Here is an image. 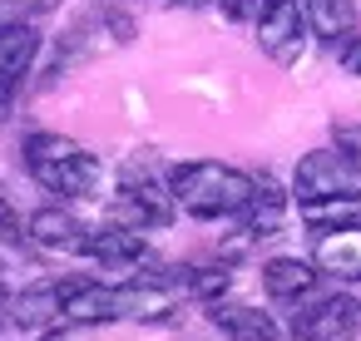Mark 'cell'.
Segmentation results:
<instances>
[{"mask_svg":"<svg viewBox=\"0 0 361 341\" xmlns=\"http://www.w3.org/2000/svg\"><path fill=\"white\" fill-rule=\"evenodd\" d=\"M35 55H40V35L30 30V20H6L0 25V114L11 109L20 80L35 65Z\"/></svg>","mask_w":361,"mask_h":341,"instance_id":"52a82bcc","label":"cell"},{"mask_svg":"<svg viewBox=\"0 0 361 341\" xmlns=\"http://www.w3.org/2000/svg\"><path fill=\"white\" fill-rule=\"evenodd\" d=\"M25 232L35 247H50V252H85V237H90L80 228V218H70L65 208H35Z\"/></svg>","mask_w":361,"mask_h":341,"instance_id":"7c38bea8","label":"cell"},{"mask_svg":"<svg viewBox=\"0 0 361 341\" xmlns=\"http://www.w3.org/2000/svg\"><path fill=\"white\" fill-rule=\"evenodd\" d=\"M208 321H213L223 336H233V341H282V326H277V321H272V311H262V306L213 302Z\"/></svg>","mask_w":361,"mask_h":341,"instance_id":"30bf717a","label":"cell"},{"mask_svg":"<svg viewBox=\"0 0 361 341\" xmlns=\"http://www.w3.org/2000/svg\"><path fill=\"white\" fill-rule=\"evenodd\" d=\"M312 262H317L322 272H336V277H361V223L317 232Z\"/></svg>","mask_w":361,"mask_h":341,"instance_id":"8fae6325","label":"cell"},{"mask_svg":"<svg viewBox=\"0 0 361 341\" xmlns=\"http://www.w3.org/2000/svg\"><path fill=\"white\" fill-rule=\"evenodd\" d=\"M50 11H55V0H0V20H35Z\"/></svg>","mask_w":361,"mask_h":341,"instance_id":"44dd1931","label":"cell"},{"mask_svg":"<svg viewBox=\"0 0 361 341\" xmlns=\"http://www.w3.org/2000/svg\"><path fill=\"white\" fill-rule=\"evenodd\" d=\"M336 149L361 168V129H356V124H336Z\"/></svg>","mask_w":361,"mask_h":341,"instance_id":"7402d4cb","label":"cell"},{"mask_svg":"<svg viewBox=\"0 0 361 341\" xmlns=\"http://www.w3.org/2000/svg\"><path fill=\"white\" fill-rule=\"evenodd\" d=\"M40 341H70V336H65V331H45Z\"/></svg>","mask_w":361,"mask_h":341,"instance_id":"484cf974","label":"cell"},{"mask_svg":"<svg viewBox=\"0 0 361 341\" xmlns=\"http://www.w3.org/2000/svg\"><path fill=\"white\" fill-rule=\"evenodd\" d=\"M6 321H11V297L0 292V326H6Z\"/></svg>","mask_w":361,"mask_h":341,"instance_id":"d4e9b609","label":"cell"},{"mask_svg":"<svg viewBox=\"0 0 361 341\" xmlns=\"http://www.w3.org/2000/svg\"><path fill=\"white\" fill-rule=\"evenodd\" d=\"M169 188H173L178 208L188 218L208 223V218H238L247 208L257 178H247V173H238V168H228L218 159H198V163H178L169 173Z\"/></svg>","mask_w":361,"mask_h":341,"instance_id":"6da1fadb","label":"cell"},{"mask_svg":"<svg viewBox=\"0 0 361 341\" xmlns=\"http://www.w3.org/2000/svg\"><path fill=\"white\" fill-rule=\"evenodd\" d=\"M85 252H90L99 267H109V272H129V267L149 262V242H144V232L129 228V223L94 228V232L85 237Z\"/></svg>","mask_w":361,"mask_h":341,"instance_id":"9c48e42d","label":"cell"},{"mask_svg":"<svg viewBox=\"0 0 361 341\" xmlns=\"http://www.w3.org/2000/svg\"><path fill=\"white\" fill-rule=\"evenodd\" d=\"M302 218L312 232H326V228H346L361 218V198H322V203H302Z\"/></svg>","mask_w":361,"mask_h":341,"instance_id":"ac0fdd59","label":"cell"},{"mask_svg":"<svg viewBox=\"0 0 361 341\" xmlns=\"http://www.w3.org/2000/svg\"><path fill=\"white\" fill-rule=\"evenodd\" d=\"M0 242H11V247H25V242H30V232H25L20 213H16V208H11V198H6V188H0Z\"/></svg>","mask_w":361,"mask_h":341,"instance_id":"ffe728a7","label":"cell"},{"mask_svg":"<svg viewBox=\"0 0 361 341\" xmlns=\"http://www.w3.org/2000/svg\"><path fill=\"white\" fill-rule=\"evenodd\" d=\"M297 203H322V198H361V168L341 149H317L302 154L297 178H292Z\"/></svg>","mask_w":361,"mask_h":341,"instance_id":"3957f363","label":"cell"},{"mask_svg":"<svg viewBox=\"0 0 361 341\" xmlns=\"http://www.w3.org/2000/svg\"><path fill=\"white\" fill-rule=\"evenodd\" d=\"M60 297H65V321H75V326H99V321H119L124 316L119 287H99V282L70 277V282H60Z\"/></svg>","mask_w":361,"mask_h":341,"instance_id":"ba28073f","label":"cell"},{"mask_svg":"<svg viewBox=\"0 0 361 341\" xmlns=\"http://www.w3.org/2000/svg\"><path fill=\"white\" fill-rule=\"evenodd\" d=\"M218 6H223L228 20H252V16L262 11V0H218Z\"/></svg>","mask_w":361,"mask_h":341,"instance_id":"603a6c76","label":"cell"},{"mask_svg":"<svg viewBox=\"0 0 361 341\" xmlns=\"http://www.w3.org/2000/svg\"><path fill=\"white\" fill-rule=\"evenodd\" d=\"M282 213H287V193L272 178H257V188H252V198H247V208L238 218H243V232L247 237H267V232L282 228Z\"/></svg>","mask_w":361,"mask_h":341,"instance_id":"9a60e30c","label":"cell"},{"mask_svg":"<svg viewBox=\"0 0 361 341\" xmlns=\"http://www.w3.org/2000/svg\"><path fill=\"white\" fill-rule=\"evenodd\" d=\"M119 302H124V316H134V321H164V316H173V306H178L173 287H169V282H154V277L124 282V287H119Z\"/></svg>","mask_w":361,"mask_h":341,"instance_id":"5bb4252c","label":"cell"},{"mask_svg":"<svg viewBox=\"0 0 361 341\" xmlns=\"http://www.w3.org/2000/svg\"><path fill=\"white\" fill-rule=\"evenodd\" d=\"M356 326H361V306L351 297H322L292 316L297 341H351Z\"/></svg>","mask_w":361,"mask_h":341,"instance_id":"5b68a950","label":"cell"},{"mask_svg":"<svg viewBox=\"0 0 361 341\" xmlns=\"http://www.w3.org/2000/svg\"><path fill=\"white\" fill-rule=\"evenodd\" d=\"M228 287H233V272H228V267H193V272H188V292H193L198 302H218Z\"/></svg>","mask_w":361,"mask_h":341,"instance_id":"d6986e66","label":"cell"},{"mask_svg":"<svg viewBox=\"0 0 361 341\" xmlns=\"http://www.w3.org/2000/svg\"><path fill=\"white\" fill-rule=\"evenodd\" d=\"M25 168L40 188L65 193V198H94L104 188V163L65 134H30L25 139Z\"/></svg>","mask_w":361,"mask_h":341,"instance_id":"7a4b0ae2","label":"cell"},{"mask_svg":"<svg viewBox=\"0 0 361 341\" xmlns=\"http://www.w3.org/2000/svg\"><path fill=\"white\" fill-rule=\"evenodd\" d=\"M257 45L277 60V65H297L302 45H307V16L297 0H262L257 11Z\"/></svg>","mask_w":361,"mask_h":341,"instance_id":"277c9868","label":"cell"},{"mask_svg":"<svg viewBox=\"0 0 361 341\" xmlns=\"http://www.w3.org/2000/svg\"><path fill=\"white\" fill-rule=\"evenodd\" d=\"M119 208H124V218H129L134 228H169L178 198H173V188H159L149 173L129 168L124 183H119Z\"/></svg>","mask_w":361,"mask_h":341,"instance_id":"8992f818","label":"cell"},{"mask_svg":"<svg viewBox=\"0 0 361 341\" xmlns=\"http://www.w3.org/2000/svg\"><path fill=\"white\" fill-rule=\"evenodd\" d=\"M55 316H65V297H60V282H40V287H25L16 302H11V321L25 326V331H40L50 326Z\"/></svg>","mask_w":361,"mask_h":341,"instance_id":"2e32d148","label":"cell"},{"mask_svg":"<svg viewBox=\"0 0 361 341\" xmlns=\"http://www.w3.org/2000/svg\"><path fill=\"white\" fill-rule=\"evenodd\" d=\"M262 287H267L272 302H297V297H307V292L317 287V272H312V262H302V257H272V262L262 267Z\"/></svg>","mask_w":361,"mask_h":341,"instance_id":"e0dca14e","label":"cell"},{"mask_svg":"<svg viewBox=\"0 0 361 341\" xmlns=\"http://www.w3.org/2000/svg\"><path fill=\"white\" fill-rule=\"evenodd\" d=\"M188 6H208V0H188Z\"/></svg>","mask_w":361,"mask_h":341,"instance_id":"4316f807","label":"cell"},{"mask_svg":"<svg viewBox=\"0 0 361 341\" xmlns=\"http://www.w3.org/2000/svg\"><path fill=\"white\" fill-rule=\"evenodd\" d=\"M341 70H346V75H361V40H356V35L341 45Z\"/></svg>","mask_w":361,"mask_h":341,"instance_id":"cb8c5ba5","label":"cell"},{"mask_svg":"<svg viewBox=\"0 0 361 341\" xmlns=\"http://www.w3.org/2000/svg\"><path fill=\"white\" fill-rule=\"evenodd\" d=\"M302 16H307V30L326 45H346L356 35V6L351 0H297Z\"/></svg>","mask_w":361,"mask_h":341,"instance_id":"4fadbf2b","label":"cell"}]
</instances>
